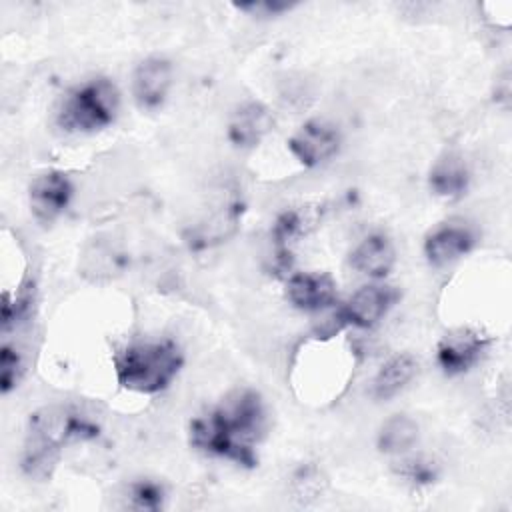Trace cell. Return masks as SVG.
<instances>
[{"label": "cell", "instance_id": "cell-1", "mask_svg": "<svg viewBox=\"0 0 512 512\" xmlns=\"http://www.w3.org/2000/svg\"><path fill=\"white\" fill-rule=\"evenodd\" d=\"M264 404L252 390L234 392L218 408L190 422V444L242 466L256 464L254 444L264 432Z\"/></svg>", "mask_w": 512, "mask_h": 512}, {"label": "cell", "instance_id": "cell-2", "mask_svg": "<svg viewBox=\"0 0 512 512\" xmlns=\"http://www.w3.org/2000/svg\"><path fill=\"white\" fill-rule=\"evenodd\" d=\"M182 352L172 340L132 342L114 354V372L122 388L156 394L164 390L182 368Z\"/></svg>", "mask_w": 512, "mask_h": 512}, {"label": "cell", "instance_id": "cell-3", "mask_svg": "<svg viewBox=\"0 0 512 512\" xmlns=\"http://www.w3.org/2000/svg\"><path fill=\"white\" fill-rule=\"evenodd\" d=\"M120 94L108 78H94L72 88L60 102L56 124L64 132H96L110 126L118 114Z\"/></svg>", "mask_w": 512, "mask_h": 512}, {"label": "cell", "instance_id": "cell-4", "mask_svg": "<svg viewBox=\"0 0 512 512\" xmlns=\"http://www.w3.org/2000/svg\"><path fill=\"white\" fill-rule=\"evenodd\" d=\"M398 298L400 292L390 284H366L348 298L336 316L344 326L372 328L388 314Z\"/></svg>", "mask_w": 512, "mask_h": 512}, {"label": "cell", "instance_id": "cell-5", "mask_svg": "<svg viewBox=\"0 0 512 512\" xmlns=\"http://www.w3.org/2000/svg\"><path fill=\"white\" fill-rule=\"evenodd\" d=\"M340 130L326 120H308L288 140V150L304 166H320L340 148Z\"/></svg>", "mask_w": 512, "mask_h": 512}, {"label": "cell", "instance_id": "cell-6", "mask_svg": "<svg viewBox=\"0 0 512 512\" xmlns=\"http://www.w3.org/2000/svg\"><path fill=\"white\" fill-rule=\"evenodd\" d=\"M74 186L70 178L60 170H48L38 174L28 188L30 212L40 224L54 222L68 206Z\"/></svg>", "mask_w": 512, "mask_h": 512}, {"label": "cell", "instance_id": "cell-7", "mask_svg": "<svg viewBox=\"0 0 512 512\" xmlns=\"http://www.w3.org/2000/svg\"><path fill=\"white\" fill-rule=\"evenodd\" d=\"M488 348V338L482 336L480 332L472 330V328H454L450 330L436 348V358L440 368L448 374H462L466 370H470L474 364H478V360L482 358V354Z\"/></svg>", "mask_w": 512, "mask_h": 512}, {"label": "cell", "instance_id": "cell-8", "mask_svg": "<svg viewBox=\"0 0 512 512\" xmlns=\"http://www.w3.org/2000/svg\"><path fill=\"white\" fill-rule=\"evenodd\" d=\"M476 244L474 230L464 222H444L424 238V256L432 266H446L468 254Z\"/></svg>", "mask_w": 512, "mask_h": 512}, {"label": "cell", "instance_id": "cell-9", "mask_svg": "<svg viewBox=\"0 0 512 512\" xmlns=\"http://www.w3.org/2000/svg\"><path fill=\"white\" fill-rule=\"evenodd\" d=\"M172 86V64L166 58L142 60L132 76V94L142 110H156L164 104Z\"/></svg>", "mask_w": 512, "mask_h": 512}, {"label": "cell", "instance_id": "cell-10", "mask_svg": "<svg viewBox=\"0 0 512 512\" xmlns=\"http://www.w3.org/2000/svg\"><path fill=\"white\" fill-rule=\"evenodd\" d=\"M286 298L302 312H318L334 304L336 282L322 272H296L286 278Z\"/></svg>", "mask_w": 512, "mask_h": 512}, {"label": "cell", "instance_id": "cell-11", "mask_svg": "<svg viewBox=\"0 0 512 512\" xmlns=\"http://www.w3.org/2000/svg\"><path fill=\"white\" fill-rule=\"evenodd\" d=\"M272 126V112L262 102L248 100L232 112L228 122V140L236 148H254L272 130Z\"/></svg>", "mask_w": 512, "mask_h": 512}, {"label": "cell", "instance_id": "cell-12", "mask_svg": "<svg viewBox=\"0 0 512 512\" xmlns=\"http://www.w3.org/2000/svg\"><path fill=\"white\" fill-rule=\"evenodd\" d=\"M396 262V250L392 240L384 232H372L358 242L350 252V266L374 280L384 278Z\"/></svg>", "mask_w": 512, "mask_h": 512}, {"label": "cell", "instance_id": "cell-13", "mask_svg": "<svg viewBox=\"0 0 512 512\" xmlns=\"http://www.w3.org/2000/svg\"><path fill=\"white\" fill-rule=\"evenodd\" d=\"M430 188L436 196L446 200H456L466 194L470 182V170L462 154L444 152L430 170Z\"/></svg>", "mask_w": 512, "mask_h": 512}, {"label": "cell", "instance_id": "cell-14", "mask_svg": "<svg viewBox=\"0 0 512 512\" xmlns=\"http://www.w3.org/2000/svg\"><path fill=\"white\" fill-rule=\"evenodd\" d=\"M418 372V360L410 354H398L392 356L374 376L372 382V394L378 400H388L396 396L402 388L408 386V382Z\"/></svg>", "mask_w": 512, "mask_h": 512}, {"label": "cell", "instance_id": "cell-15", "mask_svg": "<svg viewBox=\"0 0 512 512\" xmlns=\"http://www.w3.org/2000/svg\"><path fill=\"white\" fill-rule=\"evenodd\" d=\"M420 436V428L414 418L406 414H394L390 416L378 430V450L390 456H402L408 454Z\"/></svg>", "mask_w": 512, "mask_h": 512}, {"label": "cell", "instance_id": "cell-16", "mask_svg": "<svg viewBox=\"0 0 512 512\" xmlns=\"http://www.w3.org/2000/svg\"><path fill=\"white\" fill-rule=\"evenodd\" d=\"M316 222L312 210H284L274 226H272V240L276 244V252L290 254V244L304 236Z\"/></svg>", "mask_w": 512, "mask_h": 512}, {"label": "cell", "instance_id": "cell-17", "mask_svg": "<svg viewBox=\"0 0 512 512\" xmlns=\"http://www.w3.org/2000/svg\"><path fill=\"white\" fill-rule=\"evenodd\" d=\"M164 488L154 480H136L128 486L126 506L132 510L154 512L164 506Z\"/></svg>", "mask_w": 512, "mask_h": 512}, {"label": "cell", "instance_id": "cell-18", "mask_svg": "<svg viewBox=\"0 0 512 512\" xmlns=\"http://www.w3.org/2000/svg\"><path fill=\"white\" fill-rule=\"evenodd\" d=\"M396 474L406 478L408 482L416 486H428L438 478V466L422 456H406L402 454V460L394 466Z\"/></svg>", "mask_w": 512, "mask_h": 512}, {"label": "cell", "instance_id": "cell-19", "mask_svg": "<svg viewBox=\"0 0 512 512\" xmlns=\"http://www.w3.org/2000/svg\"><path fill=\"white\" fill-rule=\"evenodd\" d=\"M24 374V360L22 354L10 346L4 344L0 350V388L4 394L14 390Z\"/></svg>", "mask_w": 512, "mask_h": 512}, {"label": "cell", "instance_id": "cell-20", "mask_svg": "<svg viewBox=\"0 0 512 512\" xmlns=\"http://www.w3.org/2000/svg\"><path fill=\"white\" fill-rule=\"evenodd\" d=\"M294 4L286 2H250V4H236L238 10L252 12V14H262V16H276L286 10H290Z\"/></svg>", "mask_w": 512, "mask_h": 512}]
</instances>
